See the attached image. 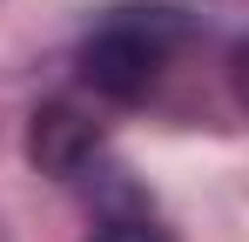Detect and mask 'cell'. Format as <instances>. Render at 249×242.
I'll list each match as a JSON object with an SVG mask.
<instances>
[{"instance_id":"cell-4","label":"cell","mask_w":249,"mask_h":242,"mask_svg":"<svg viewBox=\"0 0 249 242\" xmlns=\"http://www.w3.org/2000/svg\"><path fill=\"white\" fill-rule=\"evenodd\" d=\"M229 87H236V101H243V115H249V40L229 54Z\"/></svg>"},{"instance_id":"cell-2","label":"cell","mask_w":249,"mask_h":242,"mask_svg":"<svg viewBox=\"0 0 249 242\" xmlns=\"http://www.w3.org/2000/svg\"><path fill=\"white\" fill-rule=\"evenodd\" d=\"M27 155L41 161L47 175L74 182L88 161L101 155V135H94V121H81L74 108H41V115H34V135H27Z\"/></svg>"},{"instance_id":"cell-3","label":"cell","mask_w":249,"mask_h":242,"mask_svg":"<svg viewBox=\"0 0 249 242\" xmlns=\"http://www.w3.org/2000/svg\"><path fill=\"white\" fill-rule=\"evenodd\" d=\"M94 242H175L162 222H148V215H115V222H101Z\"/></svg>"},{"instance_id":"cell-1","label":"cell","mask_w":249,"mask_h":242,"mask_svg":"<svg viewBox=\"0 0 249 242\" xmlns=\"http://www.w3.org/2000/svg\"><path fill=\"white\" fill-rule=\"evenodd\" d=\"M182 40H189V14L182 7H168V0H128V7L94 14V27L74 47V68H81V81L101 101L135 108L168 74V61L182 54Z\"/></svg>"}]
</instances>
